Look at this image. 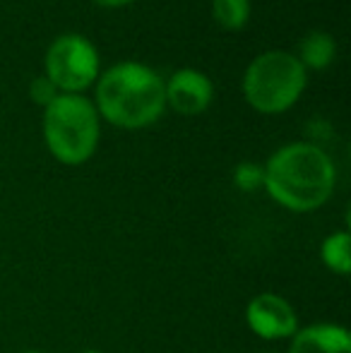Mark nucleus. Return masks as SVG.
Returning <instances> with one entry per match:
<instances>
[{
	"instance_id": "obj_1",
	"label": "nucleus",
	"mask_w": 351,
	"mask_h": 353,
	"mask_svg": "<svg viewBox=\"0 0 351 353\" xmlns=\"http://www.w3.org/2000/svg\"><path fill=\"white\" fill-rule=\"evenodd\" d=\"M267 195L291 212H313L330 200L337 185V168L325 149L313 142L279 147L263 168Z\"/></svg>"
},
{
	"instance_id": "obj_2",
	"label": "nucleus",
	"mask_w": 351,
	"mask_h": 353,
	"mask_svg": "<svg viewBox=\"0 0 351 353\" xmlns=\"http://www.w3.org/2000/svg\"><path fill=\"white\" fill-rule=\"evenodd\" d=\"M164 108V77L145 63H116L99 77L97 113H101L113 125L128 130L152 125Z\"/></svg>"
},
{
	"instance_id": "obj_3",
	"label": "nucleus",
	"mask_w": 351,
	"mask_h": 353,
	"mask_svg": "<svg viewBox=\"0 0 351 353\" xmlns=\"http://www.w3.org/2000/svg\"><path fill=\"white\" fill-rule=\"evenodd\" d=\"M43 137L61 163H85L99 144L97 106L82 94H58L43 111Z\"/></svg>"
},
{
	"instance_id": "obj_4",
	"label": "nucleus",
	"mask_w": 351,
	"mask_h": 353,
	"mask_svg": "<svg viewBox=\"0 0 351 353\" xmlns=\"http://www.w3.org/2000/svg\"><path fill=\"white\" fill-rule=\"evenodd\" d=\"M308 82V72L296 53L265 51L245 68V101L260 113H284L301 99Z\"/></svg>"
},
{
	"instance_id": "obj_5",
	"label": "nucleus",
	"mask_w": 351,
	"mask_h": 353,
	"mask_svg": "<svg viewBox=\"0 0 351 353\" xmlns=\"http://www.w3.org/2000/svg\"><path fill=\"white\" fill-rule=\"evenodd\" d=\"M46 74L61 94H77L99 77L97 46L82 34H61L46 51Z\"/></svg>"
},
{
	"instance_id": "obj_6",
	"label": "nucleus",
	"mask_w": 351,
	"mask_h": 353,
	"mask_svg": "<svg viewBox=\"0 0 351 353\" xmlns=\"http://www.w3.org/2000/svg\"><path fill=\"white\" fill-rule=\"evenodd\" d=\"M245 322L250 332L265 341L286 339L299 330V317L286 298L277 293H260L245 307Z\"/></svg>"
},
{
	"instance_id": "obj_7",
	"label": "nucleus",
	"mask_w": 351,
	"mask_h": 353,
	"mask_svg": "<svg viewBox=\"0 0 351 353\" xmlns=\"http://www.w3.org/2000/svg\"><path fill=\"white\" fill-rule=\"evenodd\" d=\"M166 87V103L183 116H197L212 103L214 97V84L205 72L195 68H181L164 82Z\"/></svg>"
},
{
	"instance_id": "obj_8",
	"label": "nucleus",
	"mask_w": 351,
	"mask_h": 353,
	"mask_svg": "<svg viewBox=\"0 0 351 353\" xmlns=\"http://www.w3.org/2000/svg\"><path fill=\"white\" fill-rule=\"evenodd\" d=\"M289 353H351V336L347 327L320 322L296 330Z\"/></svg>"
},
{
	"instance_id": "obj_9",
	"label": "nucleus",
	"mask_w": 351,
	"mask_h": 353,
	"mask_svg": "<svg viewBox=\"0 0 351 353\" xmlns=\"http://www.w3.org/2000/svg\"><path fill=\"white\" fill-rule=\"evenodd\" d=\"M337 56V43L328 32H308L299 43V61L308 70H325Z\"/></svg>"
},
{
	"instance_id": "obj_10",
	"label": "nucleus",
	"mask_w": 351,
	"mask_h": 353,
	"mask_svg": "<svg viewBox=\"0 0 351 353\" xmlns=\"http://www.w3.org/2000/svg\"><path fill=\"white\" fill-rule=\"evenodd\" d=\"M320 257H323L325 267L339 276H347L351 270V238L347 231L330 233L323 241L320 248Z\"/></svg>"
},
{
	"instance_id": "obj_11",
	"label": "nucleus",
	"mask_w": 351,
	"mask_h": 353,
	"mask_svg": "<svg viewBox=\"0 0 351 353\" xmlns=\"http://www.w3.org/2000/svg\"><path fill=\"white\" fill-rule=\"evenodd\" d=\"M212 14L224 29H243L250 17V0H212Z\"/></svg>"
},
{
	"instance_id": "obj_12",
	"label": "nucleus",
	"mask_w": 351,
	"mask_h": 353,
	"mask_svg": "<svg viewBox=\"0 0 351 353\" xmlns=\"http://www.w3.org/2000/svg\"><path fill=\"white\" fill-rule=\"evenodd\" d=\"M29 94H32V99L39 103V106H48V103L53 101V99L58 97V87L48 79V74H39V77L32 79V84H29Z\"/></svg>"
},
{
	"instance_id": "obj_13",
	"label": "nucleus",
	"mask_w": 351,
	"mask_h": 353,
	"mask_svg": "<svg viewBox=\"0 0 351 353\" xmlns=\"http://www.w3.org/2000/svg\"><path fill=\"white\" fill-rule=\"evenodd\" d=\"M236 181H239L241 188L250 190L255 183H263V168L253 166V163H243V166H239V171H236Z\"/></svg>"
},
{
	"instance_id": "obj_14",
	"label": "nucleus",
	"mask_w": 351,
	"mask_h": 353,
	"mask_svg": "<svg viewBox=\"0 0 351 353\" xmlns=\"http://www.w3.org/2000/svg\"><path fill=\"white\" fill-rule=\"evenodd\" d=\"M94 3L103 5V8H121V5H128V3H135V0H94Z\"/></svg>"
},
{
	"instance_id": "obj_15",
	"label": "nucleus",
	"mask_w": 351,
	"mask_h": 353,
	"mask_svg": "<svg viewBox=\"0 0 351 353\" xmlns=\"http://www.w3.org/2000/svg\"><path fill=\"white\" fill-rule=\"evenodd\" d=\"M82 353H101V351H94V349H89V351H82Z\"/></svg>"
},
{
	"instance_id": "obj_16",
	"label": "nucleus",
	"mask_w": 351,
	"mask_h": 353,
	"mask_svg": "<svg viewBox=\"0 0 351 353\" xmlns=\"http://www.w3.org/2000/svg\"><path fill=\"white\" fill-rule=\"evenodd\" d=\"M22 353H43V351H22Z\"/></svg>"
}]
</instances>
